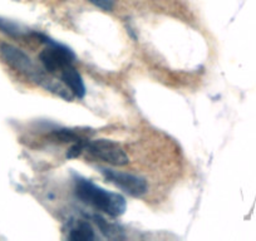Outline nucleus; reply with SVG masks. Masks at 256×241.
Masks as SVG:
<instances>
[{
    "mask_svg": "<svg viewBox=\"0 0 256 241\" xmlns=\"http://www.w3.org/2000/svg\"><path fill=\"white\" fill-rule=\"evenodd\" d=\"M74 194L83 204L112 218L123 215L127 208V201L120 194L106 190L83 177H76Z\"/></svg>",
    "mask_w": 256,
    "mask_h": 241,
    "instance_id": "nucleus-1",
    "label": "nucleus"
},
{
    "mask_svg": "<svg viewBox=\"0 0 256 241\" xmlns=\"http://www.w3.org/2000/svg\"><path fill=\"white\" fill-rule=\"evenodd\" d=\"M34 36L46 44V48L39 54V60L46 72L53 76L60 74L64 68L73 64L76 60V54L72 49L43 34L34 33Z\"/></svg>",
    "mask_w": 256,
    "mask_h": 241,
    "instance_id": "nucleus-2",
    "label": "nucleus"
},
{
    "mask_svg": "<svg viewBox=\"0 0 256 241\" xmlns=\"http://www.w3.org/2000/svg\"><path fill=\"white\" fill-rule=\"evenodd\" d=\"M0 54H2L4 62H6V64L10 66L13 70L22 73V74H24L26 78L33 80L34 83L39 84L40 87L44 84V82H46V80L48 78V76L50 74V73L46 72V70L39 68L38 66L32 60V58L28 54L24 53L22 49L12 46V44H2V46H0Z\"/></svg>",
    "mask_w": 256,
    "mask_h": 241,
    "instance_id": "nucleus-3",
    "label": "nucleus"
},
{
    "mask_svg": "<svg viewBox=\"0 0 256 241\" xmlns=\"http://www.w3.org/2000/svg\"><path fill=\"white\" fill-rule=\"evenodd\" d=\"M86 151L93 158L100 160L106 164H112V166L120 167L130 164V157L126 154L123 147L110 140H88L87 144H86Z\"/></svg>",
    "mask_w": 256,
    "mask_h": 241,
    "instance_id": "nucleus-4",
    "label": "nucleus"
},
{
    "mask_svg": "<svg viewBox=\"0 0 256 241\" xmlns=\"http://www.w3.org/2000/svg\"><path fill=\"white\" fill-rule=\"evenodd\" d=\"M100 174H103V177L107 180L108 182L113 184L123 192L128 194L130 196H134V198H140V196L144 195L148 190L146 180L144 177L137 176V174L116 171L112 168H104V167L100 168Z\"/></svg>",
    "mask_w": 256,
    "mask_h": 241,
    "instance_id": "nucleus-5",
    "label": "nucleus"
},
{
    "mask_svg": "<svg viewBox=\"0 0 256 241\" xmlns=\"http://www.w3.org/2000/svg\"><path fill=\"white\" fill-rule=\"evenodd\" d=\"M62 82L70 88V92L73 93L74 97L83 98L86 96V86L83 82L82 76L80 74L77 70L73 67V64L68 66V67L64 68L63 70L59 74Z\"/></svg>",
    "mask_w": 256,
    "mask_h": 241,
    "instance_id": "nucleus-6",
    "label": "nucleus"
},
{
    "mask_svg": "<svg viewBox=\"0 0 256 241\" xmlns=\"http://www.w3.org/2000/svg\"><path fill=\"white\" fill-rule=\"evenodd\" d=\"M68 238L73 241H88L94 238V231L90 224L86 222V221H80L76 228L70 230Z\"/></svg>",
    "mask_w": 256,
    "mask_h": 241,
    "instance_id": "nucleus-7",
    "label": "nucleus"
},
{
    "mask_svg": "<svg viewBox=\"0 0 256 241\" xmlns=\"http://www.w3.org/2000/svg\"><path fill=\"white\" fill-rule=\"evenodd\" d=\"M50 138L56 142H62V144H67V142L74 144V142L80 141V140H86V137L80 136L78 132L73 131V130L62 128L52 132Z\"/></svg>",
    "mask_w": 256,
    "mask_h": 241,
    "instance_id": "nucleus-8",
    "label": "nucleus"
},
{
    "mask_svg": "<svg viewBox=\"0 0 256 241\" xmlns=\"http://www.w3.org/2000/svg\"><path fill=\"white\" fill-rule=\"evenodd\" d=\"M0 30L4 32V33L8 34V36H16V38L28 34V30H26V29L22 28L19 24L4 18H0Z\"/></svg>",
    "mask_w": 256,
    "mask_h": 241,
    "instance_id": "nucleus-9",
    "label": "nucleus"
},
{
    "mask_svg": "<svg viewBox=\"0 0 256 241\" xmlns=\"http://www.w3.org/2000/svg\"><path fill=\"white\" fill-rule=\"evenodd\" d=\"M87 142H88V138L74 142V144H72V147H70L67 152L68 158H76V157L80 156V154H83V151H86V144H87Z\"/></svg>",
    "mask_w": 256,
    "mask_h": 241,
    "instance_id": "nucleus-10",
    "label": "nucleus"
},
{
    "mask_svg": "<svg viewBox=\"0 0 256 241\" xmlns=\"http://www.w3.org/2000/svg\"><path fill=\"white\" fill-rule=\"evenodd\" d=\"M88 2L104 12H110L113 9V6H114L113 0H88Z\"/></svg>",
    "mask_w": 256,
    "mask_h": 241,
    "instance_id": "nucleus-11",
    "label": "nucleus"
}]
</instances>
